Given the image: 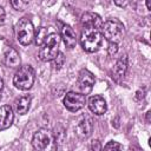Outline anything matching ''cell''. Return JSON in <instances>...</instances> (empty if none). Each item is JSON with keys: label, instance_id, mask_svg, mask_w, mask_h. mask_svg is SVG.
<instances>
[{"label": "cell", "instance_id": "6da1fadb", "mask_svg": "<svg viewBox=\"0 0 151 151\" xmlns=\"http://www.w3.org/2000/svg\"><path fill=\"white\" fill-rule=\"evenodd\" d=\"M32 145L35 151H57L58 144L54 133L48 129H40L38 130L33 138Z\"/></svg>", "mask_w": 151, "mask_h": 151}, {"label": "cell", "instance_id": "7a4b0ae2", "mask_svg": "<svg viewBox=\"0 0 151 151\" xmlns=\"http://www.w3.org/2000/svg\"><path fill=\"white\" fill-rule=\"evenodd\" d=\"M124 32H125V27L123 22L119 21L118 19H109L105 22H103L101 35L106 40H109V42L118 45V42H120L124 37Z\"/></svg>", "mask_w": 151, "mask_h": 151}, {"label": "cell", "instance_id": "3957f363", "mask_svg": "<svg viewBox=\"0 0 151 151\" xmlns=\"http://www.w3.org/2000/svg\"><path fill=\"white\" fill-rule=\"evenodd\" d=\"M80 44L84 51L88 53H94L97 52L103 44V35L99 29H88L85 28L81 32L80 37Z\"/></svg>", "mask_w": 151, "mask_h": 151}, {"label": "cell", "instance_id": "277c9868", "mask_svg": "<svg viewBox=\"0 0 151 151\" xmlns=\"http://www.w3.org/2000/svg\"><path fill=\"white\" fill-rule=\"evenodd\" d=\"M34 79H35V73L33 67L31 65H25L19 67V70L15 72L13 77V84L19 90L27 91L33 86Z\"/></svg>", "mask_w": 151, "mask_h": 151}, {"label": "cell", "instance_id": "5b68a950", "mask_svg": "<svg viewBox=\"0 0 151 151\" xmlns=\"http://www.w3.org/2000/svg\"><path fill=\"white\" fill-rule=\"evenodd\" d=\"M59 41L60 38L57 33H50L46 41L39 50V58L42 61H52L59 53Z\"/></svg>", "mask_w": 151, "mask_h": 151}, {"label": "cell", "instance_id": "8992f818", "mask_svg": "<svg viewBox=\"0 0 151 151\" xmlns=\"http://www.w3.org/2000/svg\"><path fill=\"white\" fill-rule=\"evenodd\" d=\"M15 35H17V40L24 46H27L33 41L34 27L28 18L24 17L19 19V21L15 24Z\"/></svg>", "mask_w": 151, "mask_h": 151}, {"label": "cell", "instance_id": "52a82bcc", "mask_svg": "<svg viewBox=\"0 0 151 151\" xmlns=\"http://www.w3.org/2000/svg\"><path fill=\"white\" fill-rule=\"evenodd\" d=\"M64 106L71 111V112H77L79 110H81L85 106L86 103V97L85 94L81 93H77V92H67L63 99Z\"/></svg>", "mask_w": 151, "mask_h": 151}, {"label": "cell", "instance_id": "ba28073f", "mask_svg": "<svg viewBox=\"0 0 151 151\" xmlns=\"http://www.w3.org/2000/svg\"><path fill=\"white\" fill-rule=\"evenodd\" d=\"M77 85L81 91V94H87L92 91L94 85V77L88 70H81L77 80Z\"/></svg>", "mask_w": 151, "mask_h": 151}, {"label": "cell", "instance_id": "9c48e42d", "mask_svg": "<svg viewBox=\"0 0 151 151\" xmlns=\"http://www.w3.org/2000/svg\"><path fill=\"white\" fill-rule=\"evenodd\" d=\"M80 21L84 28H88V29H100L103 26V20L100 15H98L94 12H85L81 15Z\"/></svg>", "mask_w": 151, "mask_h": 151}, {"label": "cell", "instance_id": "30bf717a", "mask_svg": "<svg viewBox=\"0 0 151 151\" xmlns=\"http://www.w3.org/2000/svg\"><path fill=\"white\" fill-rule=\"evenodd\" d=\"M88 109L91 110L92 113L100 116V114H104L106 112L107 104L101 96H92L88 99Z\"/></svg>", "mask_w": 151, "mask_h": 151}, {"label": "cell", "instance_id": "8fae6325", "mask_svg": "<svg viewBox=\"0 0 151 151\" xmlns=\"http://www.w3.org/2000/svg\"><path fill=\"white\" fill-rule=\"evenodd\" d=\"M14 119L13 110L9 105H2L0 106V131L7 130Z\"/></svg>", "mask_w": 151, "mask_h": 151}, {"label": "cell", "instance_id": "7c38bea8", "mask_svg": "<svg viewBox=\"0 0 151 151\" xmlns=\"http://www.w3.org/2000/svg\"><path fill=\"white\" fill-rule=\"evenodd\" d=\"M127 67H129V59H127V55L124 54L122 55L118 61L116 63L114 67H113V72H112V77L116 79V80H120L125 77L126 72H127Z\"/></svg>", "mask_w": 151, "mask_h": 151}, {"label": "cell", "instance_id": "4fadbf2b", "mask_svg": "<svg viewBox=\"0 0 151 151\" xmlns=\"http://www.w3.org/2000/svg\"><path fill=\"white\" fill-rule=\"evenodd\" d=\"M92 120L88 116H83L80 117L78 124H77V134L80 138H86L91 134L92 132Z\"/></svg>", "mask_w": 151, "mask_h": 151}, {"label": "cell", "instance_id": "5bb4252c", "mask_svg": "<svg viewBox=\"0 0 151 151\" xmlns=\"http://www.w3.org/2000/svg\"><path fill=\"white\" fill-rule=\"evenodd\" d=\"M61 39L65 44V46L67 48H73L77 44V37H76V32L73 31V28L70 25H64L61 27Z\"/></svg>", "mask_w": 151, "mask_h": 151}, {"label": "cell", "instance_id": "9a60e30c", "mask_svg": "<svg viewBox=\"0 0 151 151\" xmlns=\"http://www.w3.org/2000/svg\"><path fill=\"white\" fill-rule=\"evenodd\" d=\"M4 63L6 66L17 68L20 66V57L19 53L13 47H7L4 52Z\"/></svg>", "mask_w": 151, "mask_h": 151}, {"label": "cell", "instance_id": "2e32d148", "mask_svg": "<svg viewBox=\"0 0 151 151\" xmlns=\"http://www.w3.org/2000/svg\"><path fill=\"white\" fill-rule=\"evenodd\" d=\"M31 96L26 94V96H21L19 99H17L15 101V106H17V111L19 114H26L31 107Z\"/></svg>", "mask_w": 151, "mask_h": 151}, {"label": "cell", "instance_id": "e0dca14e", "mask_svg": "<svg viewBox=\"0 0 151 151\" xmlns=\"http://www.w3.org/2000/svg\"><path fill=\"white\" fill-rule=\"evenodd\" d=\"M48 34L50 33H48V29L46 27H38V29L34 31V39H33L35 45L41 47L44 45V42L46 41Z\"/></svg>", "mask_w": 151, "mask_h": 151}, {"label": "cell", "instance_id": "ac0fdd59", "mask_svg": "<svg viewBox=\"0 0 151 151\" xmlns=\"http://www.w3.org/2000/svg\"><path fill=\"white\" fill-rule=\"evenodd\" d=\"M101 151H122V145L118 142L111 140L104 146V149H101Z\"/></svg>", "mask_w": 151, "mask_h": 151}, {"label": "cell", "instance_id": "d6986e66", "mask_svg": "<svg viewBox=\"0 0 151 151\" xmlns=\"http://www.w3.org/2000/svg\"><path fill=\"white\" fill-rule=\"evenodd\" d=\"M11 5L14 9L17 11H24L26 8V6H28V1H24V0H12Z\"/></svg>", "mask_w": 151, "mask_h": 151}, {"label": "cell", "instance_id": "ffe728a7", "mask_svg": "<svg viewBox=\"0 0 151 151\" xmlns=\"http://www.w3.org/2000/svg\"><path fill=\"white\" fill-rule=\"evenodd\" d=\"M64 61H65V57H64V54H63V53H58V55H57L55 59H54V64H53L54 68H60V67L63 66Z\"/></svg>", "mask_w": 151, "mask_h": 151}, {"label": "cell", "instance_id": "44dd1931", "mask_svg": "<svg viewBox=\"0 0 151 151\" xmlns=\"http://www.w3.org/2000/svg\"><path fill=\"white\" fill-rule=\"evenodd\" d=\"M90 150L91 151H101V145L98 139H94L90 143Z\"/></svg>", "mask_w": 151, "mask_h": 151}, {"label": "cell", "instance_id": "7402d4cb", "mask_svg": "<svg viewBox=\"0 0 151 151\" xmlns=\"http://www.w3.org/2000/svg\"><path fill=\"white\" fill-rule=\"evenodd\" d=\"M117 52H118V45L110 42V44H109V47H107V53H109L110 55H114Z\"/></svg>", "mask_w": 151, "mask_h": 151}, {"label": "cell", "instance_id": "603a6c76", "mask_svg": "<svg viewBox=\"0 0 151 151\" xmlns=\"http://www.w3.org/2000/svg\"><path fill=\"white\" fill-rule=\"evenodd\" d=\"M5 18H6L5 9L0 6V26H1V25H4V22H5Z\"/></svg>", "mask_w": 151, "mask_h": 151}, {"label": "cell", "instance_id": "cb8c5ba5", "mask_svg": "<svg viewBox=\"0 0 151 151\" xmlns=\"http://www.w3.org/2000/svg\"><path fill=\"white\" fill-rule=\"evenodd\" d=\"M2 90H4V80L0 78V99H1V93H2Z\"/></svg>", "mask_w": 151, "mask_h": 151}, {"label": "cell", "instance_id": "d4e9b609", "mask_svg": "<svg viewBox=\"0 0 151 151\" xmlns=\"http://www.w3.org/2000/svg\"><path fill=\"white\" fill-rule=\"evenodd\" d=\"M146 7H147V9H151V2L150 1H146Z\"/></svg>", "mask_w": 151, "mask_h": 151}]
</instances>
